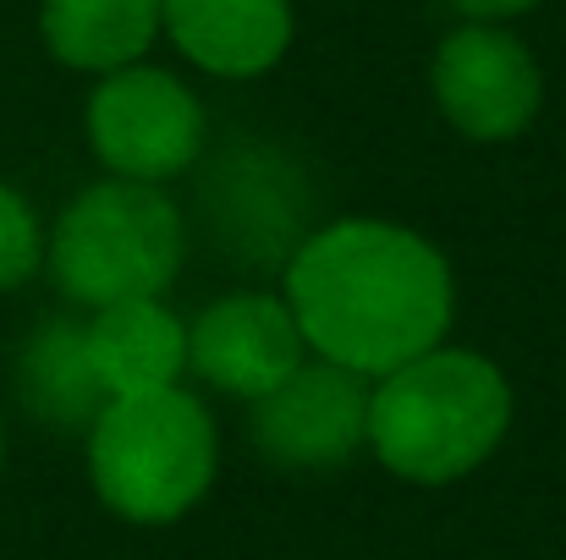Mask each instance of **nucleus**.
Masks as SVG:
<instances>
[{
    "label": "nucleus",
    "mask_w": 566,
    "mask_h": 560,
    "mask_svg": "<svg viewBox=\"0 0 566 560\" xmlns=\"http://www.w3.org/2000/svg\"><path fill=\"white\" fill-rule=\"evenodd\" d=\"M281 281L308 352L364 379L446 347L457 319V281L446 253L396 220L347 214L308 231Z\"/></svg>",
    "instance_id": "1"
},
{
    "label": "nucleus",
    "mask_w": 566,
    "mask_h": 560,
    "mask_svg": "<svg viewBox=\"0 0 566 560\" xmlns=\"http://www.w3.org/2000/svg\"><path fill=\"white\" fill-rule=\"evenodd\" d=\"M512 429V384L484 352L434 347L369 390V451L401 484H457L479 473Z\"/></svg>",
    "instance_id": "2"
},
{
    "label": "nucleus",
    "mask_w": 566,
    "mask_h": 560,
    "mask_svg": "<svg viewBox=\"0 0 566 560\" xmlns=\"http://www.w3.org/2000/svg\"><path fill=\"white\" fill-rule=\"evenodd\" d=\"M214 418L182 384L105 401L88 429V478L99 500L138 528L188 517L214 484Z\"/></svg>",
    "instance_id": "3"
},
{
    "label": "nucleus",
    "mask_w": 566,
    "mask_h": 560,
    "mask_svg": "<svg viewBox=\"0 0 566 560\" xmlns=\"http://www.w3.org/2000/svg\"><path fill=\"white\" fill-rule=\"evenodd\" d=\"M188 258V225L182 209L149 182H94L83 187L50 242H44V264L61 286V297H72L77 308H111V303H133V297H160Z\"/></svg>",
    "instance_id": "4"
},
{
    "label": "nucleus",
    "mask_w": 566,
    "mask_h": 560,
    "mask_svg": "<svg viewBox=\"0 0 566 560\" xmlns=\"http://www.w3.org/2000/svg\"><path fill=\"white\" fill-rule=\"evenodd\" d=\"M203 105L166 66H122L105 72L88 94V144L99 166L122 182H171L203 155Z\"/></svg>",
    "instance_id": "5"
},
{
    "label": "nucleus",
    "mask_w": 566,
    "mask_h": 560,
    "mask_svg": "<svg viewBox=\"0 0 566 560\" xmlns=\"http://www.w3.org/2000/svg\"><path fill=\"white\" fill-rule=\"evenodd\" d=\"M429 88L440 116L473 144H506L534 127L545 105V77L528 44L495 22H468L440 39L429 61Z\"/></svg>",
    "instance_id": "6"
},
{
    "label": "nucleus",
    "mask_w": 566,
    "mask_h": 560,
    "mask_svg": "<svg viewBox=\"0 0 566 560\" xmlns=\"http://www.w3.org/2000/svg\"><path fill=\"white\" fill-rule=\"evenodd\" d=\"M375 379L308 358L292 379L253 401V445L286 473H336L369 445Z\"/></svg>",
    "instance_id": "7"
},
{
    "label": "nucleus",
    "mask_w": 566,
    "mask_h": 560,
    "mask_svg": "<svg viewBox=\"0 0 566 560\" xmlns=\"http://www.w3.org/2000/svg\"><path fill=\"white\" fill-rule=\"evenodd\" d=\"M308 363V341L275 292H231L188 325V369L237 401L270 395Z\"/></svg>",
    "instance_id": "8"
},
{
    "label": "nucleus",
    "mask_w": 566,
    "mask_h": 560,
    "mask_svg": "<svg viewBox=\"0 0 566 560\" xmlns=\"http://www.w3.org/2000/svg\"><path fill=\"white\" fill-rule=\"evenodd\" d=\"M203 214L214 236L231 247L237 264H281L303 242V203L308 192L292 177V160H281L264 144H248L220 160L214 182H203Z\"/></svg>",
    "instance_id": "9"
},
{
    "label": "nucleus",
    "mask_w": 566,
    "mask_h": 560,
    "mask_svg": "<svg viewBox=\"0 0 566 560\" xmlns=\"http://www.w3.org/2000/svg\"><path fill=\"white\" fill-rule=\"evenodd\" d=\"M83 341H88V363L99 373L105 401L171 390L188 373V325L160 297L94 308V319L83 325Z\"/></svg>",
    "instance_id": "10"
},
{
    "label": "nucleus",
    "mask_w": 566,
    "mask_h": 560,
    "mask_svg": "<svg viewBox=\"0 0 566 560\" xmlns=\"http://www.w3.org/2000/svg\"><path fill=\"white\" fill-rule=\"evenodd\" d=\"M166 33L209 77H259L292 44V0H166Z\"/></svg>",
    "instance_id": "11"
},
{
    "label": "nucleus",
    "mask_w": 566,
    "mask_h": 560,
    "mask_svg": "<svg viewBox=\"0 0 566 560\" xmlns=\"http://www.w3.org/2000/svg\"><path fill=\"white\" fill-rule=\"evenodd\" d=\"M166 28V0H44L39 33L72 72H122L149 55Z\"/></svg>",
    "instance_id": "12"
},
{
    "label": "nucleus",
    "mask_w": 566,
    "mask_h": 560,
    "mask_svg": "<svg viewBox=\"0 0 566 560\" xmlns=\"http://www.w3.org/2000/svg\"><path fill=\"white\" fill-rule=\"evenodd\" d=\"M17 384H22L28 412L44 418L50 429H94V418L105 412V390L88 363L83 325H72V319H44L28 336Z\"/></svg>",
    "instance_id": "13"
},
{
    "label": "nucleus",
    "mask_w": 566,
    "mask_h": 560,
    "mask_svg": "<svg viewBox=\"0 0 566 560\" xmlns=\"http://www.w3.org/2000/svg\"><path fill=\"white\" fill-rule=\"evenodd\" d=\"M44 264V231H39V214L28 209L22 192L0 182V292L22 286L33 270Z\"/></svg>",
    "instance_id": "14"
},
{
    "label": "nucleus",
    "mask_w": 566,
    "mask_h": 560,
    "mask_svg": "<svg viewBox=\"0 0 566 560\" xmlns=\"http://www.w3.org/2000/svg\"><path fill=\"white\" fill-rule=\"evenodd\" d=\"M468 22H506V17H517V11H534L539 0H451Z\"/></svg>",
    "instance_id": "15"
},
{
    "label": "nucleus",
    "mask_w": 566,
    "mask_h": 560,
    "mask_svg": "<svg viewBox=\"0 0 566 560\" xmlns=\"http://www.w3.org/2000/svg\"><path fill=\"white\" fill-rule=\"evenodd\" d=\"M0 462H6V434H0Z\"/></svg>",
    "instance_id": "16"
}]
</instances>
